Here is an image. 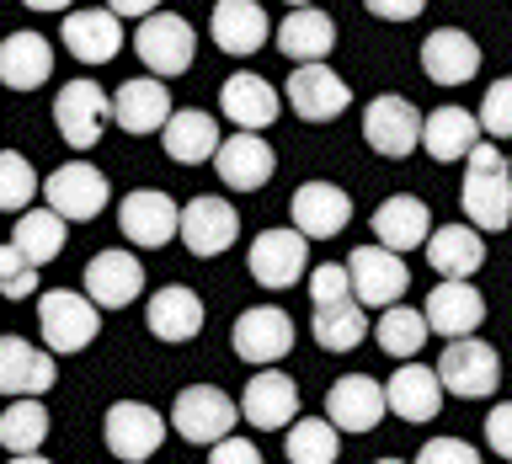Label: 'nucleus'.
<instances>
[{
	"mask_svg": "<svg viewBox=\"0 0 512 464\" xmlns=\"http://www.w3.org/2000/svg\"><path fill=\"white\" fill-rule=\"evenodd\" d=\"M379 464H406V459H379Z\"/></svg>",
	"mask_w": 512,
	"mask_h": 464,
	"instance_id": "5fc2aeb1",
	"label": "nucleus"
},
{
	"mask_svg": "<svg viewBox=\"0 0 512 464\" xmlns=\"http://www.w3.org/2000/svg\"><path fill=\"white\" fill-rule=\"evenodd\" d=\"M219 107H224V118H230L235 128H251V134H262V128L278 123L283 96H278V86H272V80L240 70V75H230V80L219 86Z\"/></svg>",
	"mask_w": 512,
	"mask_h": 464,
	"instance_id": "412c9836",
	"label": "nucleus"
},
{
	"mask_svg": "<svg viewBox=\"0 0 512 464\" xmlns=\"http://www.w3.org/2000/svg\"><path fill=\"white\" fill-rule=\"evenodd\" d=\"M107 6L118 11V16H139V22H144V16H155L160 0H107Z\"/></svg>",
	"mask_w": 512,
	"mask_h": 464,
	"instance_id": "8fccbe9b",
	"label": "nucleus"
},
{
	"mask_svg": "<svg viewBox=\"0 0 512 464\" xmlns=\"http://www.w3.org/2000/svg\"><path fill=\"white\" fill-rule=\"evenodd\" d=\"M459 203H464V219H470L480 235L512 224V166L496 144H475L470 150V171H464Z\"/></svg>",
	"mask_w": 512,
	"mask_h": 464,
	"instance_id": "f257e3e1",
	"label": "nucleus"
},
{
	"mask_svg": "<svg viewBox=\"0 0 512 464\" xmlns=\"http://www.w3.org/2000/svg\"><path fill=\"white\" fill-rule=\"evenodd\" d=\"M427 326L448 336V342H459V336H475L486 326V294L470 283V278H443L438 288L427 294Z\"/></svg>",
	"mask_w": 512,
	"mask_h": 464,
	"instance_id": "2eb2a0df",
	"label": "nucleus"
},
{
	"mask_svg": "<svg viewBox=\"0 0 512 464\" xmlns=\"http://www.w3.org/2000/svg\"><path fill=\"white\" fill-rule=\"evenodd\" d=\"M230 347L240 363H256V368H272L294 352V320H288L278 304H256V310H240L235 331H230Z\"/></svg>",
	"mask_w": 512,
	"mask_h": 464,
	"instance_id": "1a4fd4ad",
	"label": "nucleus"
},
{
	"mask_svg": "<svg viewBox=\"0 0 512 464\" xmlns=\"http://www.w3.org/2000/svg\"><path fill=\"white\" fill-rule=\"evenodd\" d=\"M480 128L491 139H512V75L486 86V96H480Z\"/></svg>",
	"mask_w": 512,
	"mask_h": 464,
	"instance_id": "79ce46f5",
	"label": "nucleus"
},
{
	"mask_svg": "<svg viewBox=\"0 0 512 464\" xmlns=\"http://www.w3.org/2000/svg\"><path fill=\"white\" fill-rule=\"evenodd\" d=\"M64 214H54V208H27V214H16V224H11V246L27 256V262H38V267H48L54 256L64 251Z\"/></svg>",
	"mask_w": 512,
	"mask_h": 464,
	"instance_id": "e433bc0d",
	"label": "nucleus"
},
{
	"mask_svg": "<svg viewBox=\"0 0 512 464\" xmlns=\"http://www.w3.org/2000/svg\"><path fill=\"white\" fill-rule=\"evenodd\" d=\"M283 454H288V464H336V454H342V427L331 416H304V422L288 427Z\"/></svg>",
	"mask_w": 512,
	"mask_h": 464,
	"instance_id": "58836bf2",
	"label": "nucleus"
},
{
	"mask_svg": "<svg viewBox=\"0 0 512 464\" xmlns=\"http://www.w3.org/2000/svg\"><path fill=\"white\" fill-rule=\"evenodd\" d=\"M59 38H64V48H70L80 64H107L123 48V16L112 6H102V11H64Z\"/></svg>",
	"mask_w": 512,
	"mask_h": 464,
	"instance_id": "5701e85b",
	"label": "nucleus"
},
{
	"mask_svg": "<svg viewBox=\"0 0 512 464\" xmlns=\"http://www.w3.org/2000/svg\"><path fill=\"white\" fill-rule=\"evenodd\" d=\"M384 411H390V395H384V384L368 379V374H342L326 390V416L342 432H374Z\"/></svg>",
	"mask_w": 512,
	"mask_h": 464,
	"instance_id": "a211bd4d",
	"label": "nucleus"
},
{
	"mask_svg": "<svg viewBox=\"0 0 512 464\" xmlns=\"http://www.w3.org/2000/svg\"><path fill=\"white\" fill-rule=\"evenodd\" d=\"M107 176L102 166H91V160H64L59 171H48V182H43V198L54 214H64L70 224H86L96 219L107 208Z\"/></svg>",
	"mask_w": 512,
	"mask_h": 464,
	"instance_id": "6e6552de",
	"label": "nucleus"
},
{
	"mask_svg": "<svg viewBox=\"0 0 512 464\" xmlns=\"http://www.w3.org/2000/svg\"><path fill=\"white\" fill-rule=\"evenodd\" d=\"M283 96L304 123H336L352 107V86L331 70V64H299V70L288 75Z\"/></svg>",
	"mask_w": 512,
	"mask_h": 464,
	"instance_id": "ddd939ff",
	"label": "nucleus"
},
{
	"mask_svg": "<svg viewBox=\"0 0 512 464\" xmlns=\"http://www.w3.org/2000/svg\"><path fill=\"white\" fill-rule=\"evenodd\" d=\"M54 123H59V139L70 150H91L107 134V123H118V112H112V96L96 80H70L54 102Z\"/></svg>",
	"mask_w": 512,
	"mask_h": 464,
	"instance_id": "0eeeda50",
	"label": "nucleus"
},
{
	"mask_svg": "<svg viewBox=\"0 0 512 464\" xmlns=\"http://www.w3.org/2000/svg\"><path fill=\"white\" fill-rule=\"evenodd\" d=\"M438 379H443V390L459 395V400H486V395H496V384H502V358H496V347L480 342V336H459V342L443 347Z\"/></svg>",
	"mask_w": 512,
	"mask_h": 464,
	"instance_id": "423d86ee",
	"label": "nucleus"
},
{
	"mask_svg": "<svg viewBox=\"0 0 512 464\" xmlns=\"http://www.w3.org/2000/svg\"><path fill=\"white\" fill-rule=\"evenodd\" d=\"M240 416H246V411H240L219 384H187V390L176 395V406H171V427L182 432L187 443L214 448V443H224L235 432Z\"/></svg>",
	"mask_w": 512,
	"mask_h": 464,
	"instance_id": "20e7f679",
	"label": "nucleus"
},
{
	"mask_svg": "<svg viewBox=\"0 0 512 464\" xmlns=\"http://www.w3.org/2000/svg\"><path fill=\"white\" fill-rule=\"evenodd\" d=\"M251 278L262 288H294L310 267V235L299 230H262L251 240V256H246Z\"/></svg>",
	"mask_w": 512,
	"mask_h": 464,
	"instance_id": "4468645a",
	"label": "nucleus"
},
{
	"mask_svg": "<svg viewBox=\"0 0 512 464\" xmlns=\"http://www.w3.org/2000/svg\"><path fill=\"white\" fill-rule=\"evenodd\" d=\"M43 438H48V406H43V395L6 400V411H0V448H11V454H38Z\"/></svg>",
	"mask_w": 512,
	"mask_h": 464,
	"instance_id": "4c0bfd02",
	"label": "nucleus"
},
{
	"mask_svg": "<svg viewBox=\"0 0 512 464\" xmlns=\"http://www.w3.org/2000/svg\"><path fill=\"white\" fill-rule=\"evenodd\" d=\"M310 299H315V304L358 299V294H352V272H347V262H326V267H315V272H310Z\"/></svg>",
	"mask_w": 512,
	"mask_h": 464,
	"instance_id": "c03bdc74",
	"label": "nucleus"
},
{
	"mask_svg": "<svg viewBox=\"0 0 512 464\" xmlns=\"http://www.w3.org/2000/svg\"><path fill=\"white\" fill-rule=\"evenodd\" d=\"M32 288H38V262H27V256L6 240V246H0V294H6V299H27Z\"/></svg>",
	"mask_w": 512,
	"mask_h": 464,
	"instance_id": "37998d69",
	"label": "nucleus"
},
{
	"mask_svg": "<svg viewBox=\"0 0 512 464\" xmlns=\"http://www.w3.org/2000/svg\"><path fill=\"white\" fill-rule=\"evenodd\" d=\"M480 112H464V107H432L427 123H422V150L432 160H470V150L480 144Z\"/></svg>",
	"mask_w": 512,
	"mask_h": 464,
	"instance_id": "2f4dec72",
	"label": "nucleus"
},
{
	"mask_svg": "<svg viewBox=\"0 0 512 464\" xmlns=\"http://www.w3.org/2000/svg\"><path fill=\"white\" fill-rule=\"evenodd\" d=\"M208 464H262V448H256L251 438H224V443H214L208 448Z\"/></svg>",
	"mask_w": 512,
	"mask_h": 464,
	"instance_id": "de8ad7c7",
	"label": "nucleus"
},
{
	"mask_svg": "<svg viewBox=\"0 0 512 464\" xmlns=\"http://www.w3.org/2000/svg\"><path fill=\"white\" fill-rule=\"evenodd\" d=\"M54 379H59L54 352H38V342H27V336H6L0 342V390H6V400L48 395Z\"/></svg>",
	"mask_w": 512,
	"mask_h": 464,
	"instance_id": "4be33fe9",
	"label": "nucleus"
},
{
	"mask_svg": "<svg viewBox=\"0 0 512 464\" xmlns=\"http://www.w3.org/2000/svg\"><path fill=\"white\" fill-rule=\"evenodd\" d=\"M294 6H315V0H288V11H294Z\"/></svg>",
	"mask_w": 512,
	"mask_h": 464,
	"instance_id": "864d4df0",
	"label": "nucleus"
},
{
	"mask_svg": "<svg viewBox=\"0 0 512 464\" xmlns=\"http://www.w3.org/2000/svg\"><path fill=\"white\" fill-rule=\"evenodd\" d=\"M310 331H315V342L326 352H352L368 331H374V320H368V304L342 299V304H315Z\"/></svg>",
	"mask_w": 512,
	"mask_h": 464,
	"instance_id": "c9c22d12",
	"label": "nucleus"
},
{
	"mask_svg": "<svg viewBox=\"0 0 512 464\" xmlns=\"http://www.w3.org/2000/svg\"><path fill=\"white\" fill-rule=\"evenodd\" d=\"M11 464H54V459H43V454H11Z\"/></svg>",
	"mask_w": 512,
	"mask_h": 464,
	"instance_id": "603ef678",
	"label": "nucleus"
},
{
	"mask_svg": "<svg viewBox=\"0 0 512 464\" xmlns=\"http://www.w3.org/2000/svg\"><path fill=\"white\" fill-rule=\"evenodd\" d=\"M144 326H150V336H160V342H192V336L203 331V299L182 283L160 288V294H150Z\"/></svg>",
	"mask_w": 512,
	"mask_h": 464,
	"instance_id": "f704fd0d",
	"label": "nucleus"
},
{
	"mask_svg": "<svg viewBox=\"0 0 512 464\" xmlns=\"http://www.w3.org/2000/svg\"><path fill=\"white\" fill-rule=\"evenodd\" d=\"M160 134H166V155L176 166H203V160H214L224 150L214 112H203V107H176Z\"/></svg>",
	"mask_w": 512,
	"mask_h": 464,
	"instance_id": "c756f323",
	"label": "nucleus"
},
{
	"mask_svg": "<svg viewBox=\"0 0 512 464\" xmlns=\"http://www.w3.org/2000/svg\"><path fill=\"white\" fill-rule=\"evenodd\" d=\"M416 464H480V448H470L464 438H432L416 454Z\"/></svg>",
	"mask_w": 512,
	"mask_h": 464,
	"instance_id": "a18cd8bd",
	"label": "nucleus"
},
{
	"mask_svg": "<svg viewBox=\"0 0 512 464\" xmlns=\"http://www.w3.org/2000/svg\"><path fill=\"white\" fill-rule=\"evenodd\" d=\"M427 262L438 278H475L486 267V235L475 224H443L427 240Z\"/></svg>",
	"mask_w": 512,
	"mask_h": 464,
	"instance_id": "473e14b6",
	"label": "nucleus"
},
{
	"mask_svg": "<svg viewBox=\"0 0 512 464\" xmlns=\"http://www.w3.org/2000/svg\"><path fill=\"white\" fill-rule=\"evenodd\" d=\"M486 443L502 454L507 464H512V400H502V406H491V416H486Z\"/></svg>",
	"mask_w": 512,
	"mask_h": 464,
	"instance_id": "49530a36",
	"label": "nucleus"
},
{
	"mask_svg": "<svg viewBox=\"0 0 512 464\" xmlns=\"http://www.w3.org/2000/svg\"><path fill=\"white\" fill-rule=\"evenodd\" d=\"M134 54L150 75L176 80V75L192 70V59H198V32H192L187 16L155 11V16H144L139 32H134Z\"/></svg>",
	"mask_w": 512,
	"mask_h": 464,
	"instance_id": "f03ea898",
	"label": "nucleus"
},
{
	"mask_svg": "<svg viewBox=\"0 0 512 464\" xmlns=\"http://www.w3.org/2000/svg\"><path fill=\"white\" fill-rule=\"evenodd\" d=\"M422 112H416L406 96H395V91H384L374 96V102L363 107V139H368V150H379L384 160H400V155H411L416 144H422Z\"/></svg>",
	"mask_w": 512,
	"mask_h": 464,
	"instance_id": "9b49d317",
	"label": "nucleus"
},
{
	"mask_svg": "<svg viewBox=\"0 0 512 464\" xmlns=\"http://www.w3.org/2000/svg\"><path fill=\"white\" fill-rule=\"evenodd\" d=\"M38 326L48 352H80L102 331V304L91 294H75V288H48L38 299Z\"/></svg>",
	"mask_w": 512,
	"mask_h": 464,
	"instance_id": "7ed1b4c3",
	"label": "nucleus"
},
{
	"mask_svg": "<svg viewBox=\"0 0 512 464\" xmlns=\"http://www.w3.org/2000/svg\"><path fill=\"white\" fill-rule=\"evenodd\" d=\"M208 32H214V43L224 48V54L246 59L272 38V22H267V11L256 6V0H219L214 16H208Z\"/></svg>",
	"mask_w": 512,
	"mask_h": 464,
	"instance_id": "c85d7f7f",
	"label": "nucleus"
},
{
	"mask_svg": "<svg viewBox=\"0 0 512 464\" xmlns=\"http://www.w3.org/2000/svg\"><path fill=\"white\" fill-rule=\"evenodd\" d=\"M422 70L432 86H464L480 75V43L464 27H438L422 43Z\"/></svg>",
	"mask_w": 512,
	"mask_h": 464,
	"instance_id": "b1692460",
	"label": "nucleus"
},
{
	"mask_svg": "<svg viewBox=\"0 0 512 464\" xmlns=\"http://www.w3.org/2000/svg\"><path fill=\"white\" fill-rule=\"evenodd\" d=\"M102 443L118 464H144L166 443V416L155 406H144V400H118L102 416Z\"/></svg>",
	"mask_w": 512,
	"mask_h": 464,
	"instance_id": "39448f33",
	"label": "nucleus"
},
{
	"mask_svg": "<svg viewBox=\"0 0 512 464\" xmlns=\"http://www.w3.org/2000/svg\"><path fill=\"white\" fill-rule=\"evenodd\" d=\"M374 235H379V246L406 256L432 240V208L422 198H411V192H395V198H384L374 208Z\"/></svg>",
	"mask_w": 512,
	"mask_h": 464,
	"instance_id": "cd10ccee",
	"label": "nucleus"
},
{
	"mask_svg": "<svg viewBox=\"0 0 512 464\" xmlns=\"http://www.w3.org/2000/svg\"><path fill=\"white\" fill-rule=\"evenodd\" d=\"M384 395H390V411L400 416V422H432V416L443 411V379H438V368H422V363H400L390 384H384Z\"/></svg>",
	"mask_w": 512,
	"mask_h": 464,
	"instance_id": "bb28decb",
	"label": "nucleus"
},
{
	"mask_svg": "<svg viewBox=\"0 0 512 464\" xmlns=\"http://www.w3.org/2000/svg\"><path fill=\"white\" fill-rule=\"evenodd\" d=\"M374 336H379V347L390 352V358H416V352H422V342L432 336L427 310H411V304H390V310H379Z\"/></svg>",
	"mask_w": 512,
	"mask_h": 464,
	"instance_id": "ea45409f",
	"label": "nucleus"
},
{
	"mask_svg": "<svg viewBox=\"0 0 512 464\" xmlns=\"http://www.w3.org/2000/svg\"><path fill=\"white\" fill-rule=\"evenodd\" d=\"M347 272H352V294L368 310H390L411 288V272L400 262V251H390V246H358L347 256Z\"/></svg>",
	"mask_w": 512,
	"mask_h": 464,
	"instance_id": "9d476101",
	"label": "nucleus"
},
{
	"mask_svg": "<svg viewBox=\"0 0 512 464\" xmlns=\"http://www.w3.org/2000/svg\"><path fill=\"white\" fill-rule=\"evenodd\" d=\"M240 411H246L251 427L262 432H278V427H294V411H299V384L278 374V368H256L240 390Z\"/></svg>",
	"mask_w": 512,
	"mask_h": 464,
	"instance_id": "f3484780",
	"label": "nucleus"
},
{
	"mask_svg": "<svg viewBox=\"0 0 512 464\" xmlns=\"http://www.w3.org/2000/svg\"><path fill=\"white\" fill-rule=\"evenodd\" d=\"M86 294L102 304V310H123L144 294V262L134 251L112 246V251H96L86 262Z\"/></svg>",
	"mask_w": 512,
	"mask_h": 464,
	"instance_id": "dca6fc26",
	"label": "nucleus"
},
{
	"mask_svg": "<svg viewBox=\"0 0 512 464\" xmlns=\"http://www.w3.org/2000/svg\"><path fill=\"white\" fill-rule=\"evenodd\" d=\"M352 224V198L336 182H304L294 192V230L310 240H331Z\"/></svg>",
	"mask_w": 512,
	"mask_h": 464,
	"instance_id": "a878e982",
	"label": "nucleus"
},
{
	"mask_svg": "<svg viewBox=\"0 0 512 464\" xmlns=\"http://www.w3.org/2000/svg\"><path fill=\"white\" fill-rule=\"evenodd\" d=\"M240 235V214L224 198H192L182 208V246L192 256H224Z\"/></svg>",
	"mask_w": 512,
	"mask_h": 464,
	"instance_id": "393cba45",
	"label": "nucleus"
},
{
	"mask_svg": "<svg viewBox=\"0 0 512 464\" xmlns=\"http://www.w3.org/2000/svg\"><path fill=\"white\" fill-rule=\"evenodd\" d=\"M502 464H507V459H502Z\"/></svg>",
	"mask_w": 512,
	"mask_h": 464,
	"instance_id": "6e6d98bb",
	"label": "nucleus"
},
{
	"mask_svg": "<svg viewBox=\"0 0 512 464\" xmlns=\"http://www.w3.org/2000/svg\"><path fill=\"white\" fill-rule=\"evenodd\" d=\"M48 75H54V43L43 32H11L0 43V80L11 91H38Z\"/></svg>",
	"mask_w": 512,
	"mask_h": 464,
	"instance_id": "72a5a7b5",
	"label": "nucleus"
},
{
	"mask_svg": "<svg viewBox=\"0 0 512 464\" xmlns=\"http://www.w3.org/2000/svg\"><path fill=\"white\" fill-rule=\"evenodd\" d=\"M363 11L379 16V22H416L427 11V0H363Z\"/></svg>",
	"mask_w": 512,
	"mask_h": 464,
	"instance_id": "09e8293b",
	"label": "nucleus"
},
{
	"mask_svg": "<svg viewBox=\"0 0 512 464\" xmlns=\"http://www.w3.org/2000/svg\"><path fill=\"white\" fill-rule=\"evenodd\" d=\"M214 171L219 182L230 192H256L272 182V171H278V155H272V144L262 134H251V128H240L235 139H224V150L214 155Z\"/></svg>",
	"mask_w": 512,
	"mask_h": 464,
	"instance_id": "6ab92c4d",
	"label": "nucleus"
},
{
	"mask_svg": "<svg viewBox=\"0 0 512 464\" xmlns=\"http://www.w3.org/2000/svg\"><path fill=\"white\" fill-rule=\"evenodd\" d=\"M112 112H118V128L123 134H160L171 123V96H166V80L160 75H134L112 91Z\"/></svg>",
	"mask_w": 512,
	"mask_h": 464,
	"instance_id": "aec40b11",
	"label": "nucleus"
},
{
	"mask_svg": "<svg viewBox=\"0 0 512 464\" xmlns=\"http://www.w3.org/2000/svg\"><path fill=\"white\" fill-rule=\"evenodd\" d=\"M272 38H278V48L294 64H320L336 48V22L320 6H294L278 22V32H272Z\"/></svg>",
	"mask_w": 512,
	"mask_h": 464,
	"instance_id": "7c9ffc66",
	"label": "nucleus"
},
{
	"mask_svg": "<svg viewBox=\"0 0 512 464\" xmlns=\"http://www.w3.org/2000/svg\"><path fill=\"white\" fill-rule=\"evenodd\" d=\"M32 198H38V171H32L16 150H6L0 155V208H6V214H27Z\"/></svg>",
	"mask_w": 512,
	"mask_h": 464,
	"instance_id": "a19ab883",
	"label": "nucleus"
},
{
	"mask_svg": "<svg viewBox=\"0 0 512 464\" xmlns=\"http://www.w3.org/2000/svg\"><path fill=\"white\" fill-rule=\"evenodd\" d=\"M118 230H123V240L155 251V246H166V240L182 235V208H176L171 192H160V187H134L118 208Z\"/></svg>",
	"mask_w": 512,
	"mask_h": 464,
	"instance_id": "f8f14e48",
	"label": "nucleus"
},
{
	"mask_svg": "<svg viewBox=\"0 0 512 464\" xmlns=\"http://www.w3.org/2000/svg\"><path fill=\"white\" fill-rule=\"evenodd\" d=\"M27 11H70V0H22Z\"/></svg>",
	"mask_w": 512,
	"mask_h": 464,
	"instance_id": "3c124183",
	"label": "nucleus"
}]
</instances>
